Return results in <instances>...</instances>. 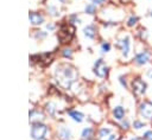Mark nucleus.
I'll use <instances>...</instances> for the list:
<instances>
[{
  "label": "nucleus",
  "instance_id": "f257e3e1",
  "mask_svg": "<svg viewBox=\"0 0 152 140\" xmlns=\"http://www.w3.org/2000/svg\"><path fill=\"white\" fill-rule=\"evenodd\" d=\"M57 70H58L57 74H61L59 81H61L62 83H63V81H65L64 87H65V88H69V87L71 85V83L75 81V77H76L75 70H74L71 66H66V65H64L63 68H59V69H57Z\"/></svg>",
  "mask_w": 152,
  "mask_h": 140
},
{
  "label": "nucleus",
  "instance_id": "f03ea898",
  "mask_svg": "<svg viewBox=\"0 0 152 140\" xmlns=\"http://www.w3.org/2000/svg\"><path fill=\"white\" fill-rule=\"evenodd\" d=\"M74 32H75V27L70 24H64L61 26V30L58 32V38L61 40V43H66L69 42L72 36H74Z\"/></svg>",
  "mask_w": 152,
  "mask_h": 140
},
{
  "label": "nucleus",
  "instance_id": "7ed1b4c3",
  "mask_svg": "<svg viewBox=\"0 0 152 140\" xmlns=\"http://www.w3.org/2000/svg\"><path fill=\"white\" fill-rule=\"evenodd\" d=\"M48 133V127L40 122H34L31 128V136L34 140H42L44 139L45 134Z\"/></svg>",
  "mask_w": 152,
  "mask_h": 140
},
{
  "label": "nucleus",
  "instance_id": "20e7f679",
  "mask_svg": "<svg viewBox=\"0 0 152 140\" xmlns=\"http://www.w3.org/2000/svg\"><path fill=\"white\" fill-rule=\"evenodd\" d=\"M94 72L99 77H104L108 74V66L104 64L102 59H97L94 64Z\"/></svg>",
  "mask_w": 152,
  "mask_h": 140
},
{
  "label": "nucleus",
  "instance_id": "39448f33",
  "mask_svg": "<svg viewBox=\"0 0 152 140\" xmlns=\"http://www.w3.org/2000/svg\"><path fill=\"white\" fill-rule=\"evenodd\" d=\"M139 112L140 115L146 117V119H152V102L144 101L139 106Z\"/></svg>",
  "mask_w": 152,
  "mask_h": 140
},
{
  "label": "nucleus",
  "instance_id": "423d86ee",
  "mask_svg": "<svg viewBox=\"0 0 152 140\" xmlns=\"http://www.w3.org/2000/svg\"><path fill=\"white\" fill-rule=\"evenodd\" d=\"M132 88H133V93L135 95H141L146 91V83L142 82L140 78H135L132 82Z\"/></svg>",
  "mask_w": 152,
  "mask_h": 140
},
{
  "label": "nucleus",
  "instance_id": "0eeeda50",
  "mask_svg": "<svg viewBox=\"0 0 152 140\" xmlns=\"http://www.w3.org/2000/svg\"><path fill=\"white\" fill-rule=\"evenodd\" d=\"M116 46L121 50L122 55L124 56H127L128 52H129V46H131V42H129V37H124L122 39H120L118 43H116Z\"/></svg>",
  "mask_w": 152,
  "mask_h": 140
},
{
  "label": "nucleus",
  "instance_id": "6e6552de",
  "mask_svg": "<svg viewBox=\"0 0 152 140\" xmlns=\"http://www.w3.org/2000/svg\"><path fill=\"white\" fill-rule=\"evenodd\" d=\"M150 61V52L148 51H142L140 53H138L135 57H134V62L139 65H144L146 64L147 62Z\"/></svg>",
  "mask_w": 152,
  "mask_h": 140
},
{
  "label": "nucleus",
  "instance_id": "1a4fd4ad",
  "mask_svg": "<svg viewBox=\"0 0 152 140\" xmlns=\"http://www.w3.org/2000/svg\"><path fill=\"white\" fill-rule=\"evenodd\" d=\"M30 21L33 24V25H39V24H42L43 23V20H44V18H43V15H40L39 13H36V12H30Z\"/></svg>",
  "mask_w": 152,
  "mask_h": 140
},
{
  "label": "nucleus",
  "instance_id": "9d476101",
  "mask_svg": "<svg viewBox=\"0 0 152 140\" xmlns=\"http://www.w3.org/2000/svg\"><path fill=\"white\" fill-rule=\"evenodd\" d=\"M113 115L116 120H122L124 116H125V109L121 107V106H118L113 109Z\"/></svg>",
  "mask_w": 152,
  "mask_h": 140
},
{
  "label": "nucleus",
  "instance_id": "9b49d317",
  "mask_svg": "<svg viewBox=\"0 0 152 140\" xmlns=\"http://www.w3.org/2000/svg\"><path fill=\"white\" fill-rule=\"evenodd\" d=\"M83 31H84L86 37H88V38H94V37H95V27H94L93 25L86 26Z\"/></svg>",
  "mask_w": 152,
  "mask_h": 140
},
{
  "label": "nucleus",
  "instance_id": "f8f14e48",
  "mask_svg": "<svg viewBox=\"0 0 152 140\" xmlns=\"http://www.w3.org/2000/svg\"><path fill=\"white\" fill-rule=\"evenodd\" d=\"M69 115H70V117H72L77 122H81L83 120V114L80 113V112H77V110H70L69 112Z\"/></svg>",
  "mask_w": 152,
  "mask_h": 140
},
{
  "label": "nucleus",
  "instance_id": "ddd939ff",
  "mask_svg": "<svg viewBox=\"0 0 152 140\" xmlns=\"http://www.w3.org/2000/svg\"><path fill=\"white\" fill-rule=\"evenodd\" d=\"M59 135H61V138H62L63 140H69L70 136H71V133H70V131H69L68 128L62 127V128L59 129Z\"/></svg>",
  "mask_w": 152,
  "mask_h": 140
},
{
  "label": "nucleus",
  "instance_id": "4468645a",
  "mask_svg": "<svg viewBox=\"0 0 152 140\" xmlns=\"http://www.w3.org/2000/svg\"><path fill=\"white\" fill-rule=\"evenodd\" d=\"M110 132H112V129H110V128H106V127H102V128L100 129V133H99V135H100L101 138H104V136H108V135L110 134Z\"/></svg>",
  "mask_w": 152,
  "mask_h": 140
},
{
  "label": "nucleus",
  "instance_id": "2eb2a0df",
  "mask_svg": "<svg viewBox=\"0 0 152 140\" xmlns=\"http://www.w3.org/2000/svg\"><path fill=\"white\" fill-rule=\"evenodd\" d=\"M91 133H93V129L91 128H84L83 129V132H82V138L83 139H89L90 138V135H91Z\"/></svg>",
  "mask_w": 152,
  "mask_h": 140
},
{
  "label": "nucleus",
  "instance_id": "dca6fc26",
  "mask_svg": "<svg viewBox=\"0 0 152 140\" xmlns=\"http://www.w3.org/2000/svg\"><path fill=\"white\" fill-rule=\"evenodd\" d=\"M133 127H134L135 129H140V128L145 127V123L141 122V121H139V120H135V121L133 122Z\"/></svg>",
  "mask_w": 152,
  "mask_h": 140
},
{
  "label": "nucleus",
  "instance_id": "f3484780",
  "mask_svg": "<svg viewBox=\"0 0 152 140\" xmlns=\"http://www.w3.org/2000/svg\"><path fill=\"white\" fill-rule=\"evenodd\" d=\"M137 21H138V18H137V17H134V15H132V17L128 19L127 25H128V26H134V25L137 24Z\"/></svg>",
  "mask_w": 152,
  "mask_h": 140
},
{
  "label": "nucleus",
  "instance_id": "a211bd4d",
  "mask_svg": "<svg viewBox=\"0 0 152 140\" xmlns=\"http://www.w3.org/2000/svg\"><path fill=\"white\" fill-rule=\"evenodd\" d=\"M94 11H95V6H94V5H88V6L86 7V12L89 13V14H93Z\"/></svg>",
  "mask_w": 152,
  "mask_h": 140
},
{
  "label": "nucleus",
  "instance_id": "6ab92c4d",
  "mask_svg": "<svg viewBox=\"0 0 152 140\" xmlns=\"http://www.w3.org/2000/svg\"><path fill=\"white\" fill-rule=\"evenodd\" d=\"M101 49H102V51H103V52H108V51L110 50V45H109L108 43H102Z\"/></svg>",
  "mask_w": 152,
  "mask_h": 140
},
{
  "label": "nucleus",
  "instance_id": "aec40b11",
  "mask_svg": "<svg viewBox=\"0 0 152 140\" xmlns=\"http://www.w3.org/2000/svg\"><path fill=\"white\" fill-rule=\"evenodd\" d=\"M144 139L146 140H152V131H147L144 133Z\"/></svg>",
  "mask_w": 152,
  "mask_h": 140
},
{
  "label": "nucleus",
  "instance_id": "412c9836",
  "mask_svg": "<svg viewBox=\"0 0 152 140\" xmlns=\"http://www.w3.org/2000/svg\"><path fill=\"white\" fill-rule=\"evenodd\" d=\"M63 56L70 57V56H71V50H70V49H64V50H63Z\"/></svg>",
  "mask_w": 152,
  "mask_h": 140
},
{
  "label": "nucleus",
  "instance_id": "4be33fe9",
  "mask_svg": "<svg viewBox=\"0 0 152 140\" xmlns=\"http://www.w3.org/2000/svg\"><path fill=\"white\" fill-rule=\"evenodd\" d=\"M107 140H119V136L116 135V134H112V135H109L108 136V139Z\"/></svg>",
  "mask_w": 152,
  "mask_h": 140
},
{
  "label": "nucleus",
  "instance_id": "5701e85b",
  "mask_svg": "<svg viewBox=\"0 0 152 140\" xmlns=\"http://www.w3.org/2000/svg\"><path fill=\"white\" fill-rule=\"evenodd\" d=\"M120 82H121V84H122L125 88L127 87V84H126V81H125V78H124V77H120Z\"/></svg>",
  "mask_w": 152,
  "mask_h": 140
},
{
  "label": "nucleus",
  "instance_id": "b1692460",
  "mask_svg": "<svg viewBox=\"0 0 152 140\" xmlns=\"http://www.w3.org/2000/svg\"><path fill=\"white\" fill-rule=\"evenodd\" d=\"M122 127H124V128H127V127H128V122H127V121L122 122Z\"/></svg>",
  "mask_w": 152,
  "mask_h": 140
},
{
  "label": "nucleus",
  "instance_id": "393cba45",
  "mask_svg": "<svg viewBox=\"0 0 152 140\" xmlns=\"http://www.w3.org/2000/svg\"><path fill=\"white\" fill-rule=\"evenodd\" d=\"M102 1H103V0H93V2H94V4H101Z\"/></svg>",
  "mask_w": 152,
  "mask_h": 140
},
{
  "label": "nucleus",
  "instance_id": "a878e982",
  "mask_svg": "<svg viewBox=\"0 0 152 140\" xmlns=\"http://www.w3.org/2000/svg\"><path fill=\"white\" fill-rule=\"evenodd\" d=\"M148 77H151V78H152V69L148 71Z\"/></svg>",
  "mask_w": 152,
  "mask_h": 140
},
{
  "label": "nucleus",
  "instance_id": "bb28decb",
  "mask_svg": "<svg viewBox=\"0 0 152 140\" xmlns=\"http://www.w3.org/2000/svg\"><path fill=\"white\" fill-rule=\"evenodd\" d=\"M131 140H142L141 138H133V139H131Z\"/></svg>",
  "mask_w": 152,
  "mask_h": 140
},
{
  "label": "nucleus",
  "instance_id": "cd10ccee",
  "mask_svg": "<svg viewBox=\"0 0 152 140\" xmlns=\"http://www.w3.org/2000/svg\"><path fill=\"white\" fill-rule=\"evenodd\" d=\"M151 17H152V12H151Z\"/></svg>",
  "mask_w": 152,
  "mask_h": 140
}]
</instances>
